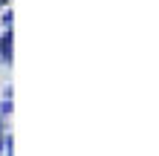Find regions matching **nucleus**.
I'll return each instance as SVG.
<instances>
[{
	"label": "nucleus",
	"mask_w": 159,
	"mask_h": 156,
	"mask_svg": "<svg viewBox=\"0 0 159 156\" xmlns=\"http://www.w3.org/2000/svg\"><path fill=\"white\" fill-rule=\"evenodd\" d=\"M0 61L12 64V29H9L6 35H0Z\"/></svg>",
	"instance_id": "1"
},
{
	"label": "nucleus",
	"mask_w": 159,
	"mask_h": 156,
	"mask_svg": "<svg viewBox=\"0 0 159 156\" xmlns=\"http://www.w3.org/2000/svg\"><path fill=\"white\" fill-rule=\"evenodd\" d=\"M12 17H15V15H12V9H9V12L0 17V20H3V26H9V29H12Z\"/></svg>",
	"instance_id": "2"
},
{
	"label": "nucleus",
	"mask_w": 159,
	"mask_h": 156,
	"mask_svg": "<svg viewBox=\"0 0 159 156\" xmlns=\"http://www.w3.org/2000/svg\"><path fill=\"white\" fill-rule=\"evenodd\" d=\"M3 139L6 136H3V124H0V150H3Z\"/></svg>",
	"instance_id": "3"
}]
</instances>
